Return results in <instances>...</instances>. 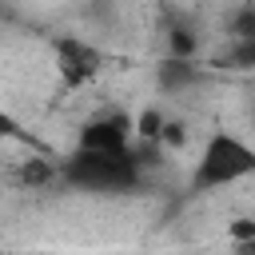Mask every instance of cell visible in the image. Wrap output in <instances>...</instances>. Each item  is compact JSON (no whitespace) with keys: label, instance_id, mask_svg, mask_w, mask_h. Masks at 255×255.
<instances>
[{"label":"cell","instance_id":"9","mask_svg":"<svg viewBox=\"0 0 255 255\" xmlns=\"http://www.w3.org/2000/svg\"><path fill=\"white\" fill-rule=\"evenodd\" d=\"M227 60L235 68H255V36L251 40H235V48L227 52Z\"/></svg>","mask_w":255,"mask_h":255},{"label":"cell","instance_id":"1","mask_svg":"<svg viewBox=\"0 0 255 255\" xmlns=\"http://www.w3.org/2000/svg\"><path fill=\"white\" fill-rule=\"evenodd\" d=\"M60 179L88 195H128L139 187L143 171H139L135 151L131 155H100V151L72 147V155H64V163H60Z\"/></svg>","mask_w":255,"mask_h":255},{"label":"cell","instance_id":"2","mask_svg":"<svg viewBox=\"0 0 255 255\" xmlns=\"http://www.w3.org/2000/svg\"><path fill=\"white\" fill-rule=\"evenodd\" d=\"M251 175H255V147L243 135L219 128L199 147V159H195V171H191V195H207V191L243 183Z\"/></svg>","mask_w":255,"mask_h":255},{"label":"cell","instance_id":"6","mask_svg":"<svg viewBox=\"0 0 255 255\" xmlns=\"http://www.w3.org/2000/svg\"><path fill=\"white\" fill-rule=\"evenodd\" d=\"M167 40H171V56L175 60H195V32L187 24H171Z\"/></svg>","mask_w":255,"mask_h":255},{"label":"cell","instance_id":"4","mask_svg":"<svg viewBox=\"0 0 255 255\" xmlns=\"http://www.w3.org/2000/svg\"><path fill=\"white\" fill-rule=\"evenodd\" d=\"M52 56H56V72L64 80V88H88L100 72H104V52L84 40V36H60L52 44Z\"/></svg>","mask_w":255,"mask_h":255},{"label":"cell","instance_id":"3","mask_svg":"<svg viewBox=\"0 0 255 255\" xmlns=\"http://www.w3.org/2000/svg\"><path fill=\"white\" fill-rule=\"evenodd\" d=\"M76 147L100 151V155H131L135 151V120L128 112H100L80 124Z\"/></svg>","mask_w":255,"mask_h":255},{"label":"cell","instance_id":"8","mask_svg":"<svg viewBox=\"0 0 255 255\" xmlns=\"http://www.w3.org/2000/svg\"><path fill=\"white\" fill-rule=\"evenodd\" d=\"M231 36H235V40H251V36H255V4H247V8L235 12V20H231Z\"/></svg>","mask_w":255,"mask_h":255},{"label":"cell","instance_id":"7","mask_svg":"<svg viewBox=\"0 0 255 255\" xmlns=\"http://www.w3.org/2000/svg\"><path fill=\"white\" fill-rule=\"evenodd\" d=\"M227 239L239 247V243H255V219L251 215H239V219H231L227 223Z\"/></svg>","mask_w":255,"mask_h":255},{"label":"cell","instance_id":"10","mask_svg":"<svg viewBox=\"0 0 255 255\" xmlns=\"http://www.w3.org/2000/svg\"><path fill=\"white\" fill-rule=\"evenodd\" d=\"M8 139H28V131L20 128V120L8 108H0V143H8Z\"/></svg>","mask_w":255,"mask_h":255},{"label":"cell","instance_id":"5","mask_svg":"<svg viewBox=\"0 0 255 255\" xmlns=\"http://www.w3.org/2000/svg\"><path fill=\"white\" fill-rule=\"evenodd\" d=\"M155 80H159L163 92H183V88H191V84L199 80V68H195V60H175V56H167V60L155 68Z\"/></svg>","mask_w":255,"mask_h":255}]
</instances>
